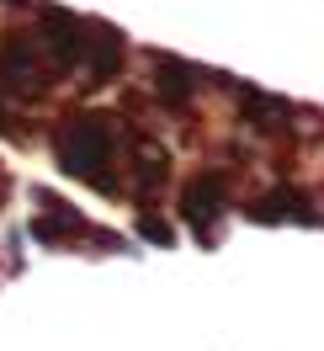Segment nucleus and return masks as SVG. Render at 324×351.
Listing matches in <instances>:
<instances>
[{
	"instance_id": "obj_1",
	"label": "nucleus",
	"mask_w": 324,
	"mask_h": 351,
	"mask_svg": "<svg viewBox=\"0 0 324 351\" xmlns=\"http://www.w3.org/2000/svg\"><path fill=\"white\" fill-rule=\"evenodd\" d=\"M53 154H59V171L75 176V181H90L101 192H117V176H112V160H117V123L107 112H75L59 138H53Z\"/></svg>"
},
{
	"instance_id": "obj_2",
	"label": "nucleus",
	"mask_w": 324,
	"mask_h": 351,
	"mask_svg": "<svg viewBox=\"0 0 324 351\" xmlns=\"http://www.w3.org/2000/svg\"><path fill=\"white\" fill-rule=\"evenodd\" d=\"M48 59L43 48H38V38H27V32H16V38H5L0 43V96H38V90H48Z\"/></svg>"
},
{
	"instance_id": "obj_3",
	"label": "nucleus",
	"mask_w": 324,
	"mask_h": 351,
	"mask_svg": "<svg viewBox=\"0 0 324 351\" xmlns=\"http://www.w3.org/2000/svg\"><path fill=\"white\" fill-rule=\"evenodd\" d=\"M202 69L192 64H181V59H165V53H154V86H160V96L171 101V107H186L197 90H202Z\"/></svg>"
},
{
	"instance_id": "obj_4",
	"label": "nucleus",
	"mask_w": 324,
	"mask_h": 351,
	"mask_svg": "<svg viewBox=\"0 0 324 351\" xmlns=\"http://www.w3.org/2000/svg\"><path fill=\"white\" fill-rule=\"evenodd\" d=\"M223 208V181H218L213 171H202L186 181V192H181V213L197 223V234L208 240V213H218Z\"/></svg>"
},
{
	"instance_id": "obj_5",
	"label": "nucleus",
	"mask_w": 324,
	"mask_h": 351,
	"mask_svg": "<svg viewBox=\"0 0 324 351\" xmlns=\"http://www.w3.org/2000/svg\"><path fill=\"white\" fill-rule=\"evenodd\" d=\"M303 192H292V186H277V192H266V197L250 202V219L260 223H282V219H303V223H319V213L314 208H303Z\"/></svg>"
},
{
	"instance_id": "obj_6",
	"label": "nucleus",
	"mask_w": 324,
	"mask_h": 351,
	"mask_svg": "<svg viewBox=\"0 0 324 351\" xmlns=\"http://www.w3.org/2000/svg\"><path fill=\"white\" fill-rule=\"evenodd\" d=\"M0 133H11V101L0 96Z\"/></svg>"
}]
</instances>
